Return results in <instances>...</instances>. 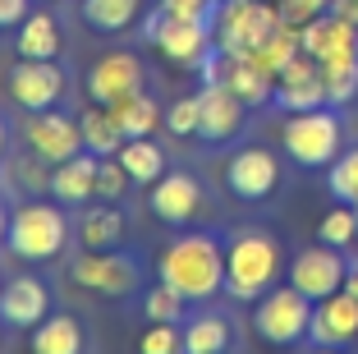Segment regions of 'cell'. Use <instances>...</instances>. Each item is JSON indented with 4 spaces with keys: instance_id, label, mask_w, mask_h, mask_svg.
<instances>
[{
    "instance_id": "obj_24",
    "label": "cell",
    "mask_w": 358,
    "mask_h": 354,
    "mask_svg": "<svg viewBox=\"0 0 358 354\" xmlns=\"http://www.w3.org/2000/svg\"><path fill=\"white\" fill-rule=\"evenodd\" d=\"M14 55H19V60H60L64 55V28H60L51 5L32 10L28 19L14 28Z\"/></svg>"
},
{
    "instance_id": "obj_11",
    "label": "cell",
    "mask_w": 358,
    "mask_h": 354,
    "mask_svg": "<svg viewBox=\"0 0 358 354\" xmlns=\"http://www.w3.org/2000/svg\"><path fill=\"white\" fill-rule=\"evenodd\" d=\"M5 93L23 115L55 111L69 102V69L60 60H14L5 74Z\"/></svg>"
},
{
    "instance_id": "obj_44",
    "label": "cell",
    "mask_w": 358,
    "mask_h": 354,
    "mask_svg": "<svg viewBox=\"0 0 358 354\" xmlns=\"http://www.w3.org/2000/svg\"><path fill=\"white\" fill-rule=\"evenodd\" d=\"M5 143H10V125H5V115H0V156H5Z\"/></svg>"
},
{
    "instance_id": "obj_2",
    "label": "cell",
    "mask_w": 358,
    "mask_h": 354,
    "mask_svg": "<svg viewBox=\"0 0 358 354\" xmlns=\"http://www.w3.org/2000/svg\"><path fill=\"white\" fill-rule=\"evenodd\" d=\"M157 276L175 285L189 304H211L225 294V235L216 230H179L161 249Z\"/></svg>"
},
{
    "instance_id": "obj_28",
    "label": "cell",
    "mask_w": 358,
    "mask_h": 354,
    "mask_svg": "<svg viewBox=\"0 0 358 354\" xmlns=\"http://www.w3.org/2000/svg\"><path fill=\"white\" fill-rule=\"evenodd\" d=\"M115 156H120V166L129 170V179H134L138 189H152L170 170V156L157 138H124V147H120Z\"/></svg>"
},
{
    "instance_id": "obj_45",
    "label": "cell",
    "mask_w": 358,
    "mask_h": 354,
    "mask_svg": "<svg viewBox=\"0 0 358 354\" xmlns=\"http://www.w3.org/2000/svg\"><path fill=\"white\" fill-rule=\"evenodd\" d=\"M32 5H55V0H32Z\"/></svg>"
},
{
    "instance_id": "obj_22",
    "label": "cell",
    "mask_w": 358,
    "mask_h": 354,
    "mask_svg": "<svg viewBox=\"0 0 358 354\" xmlns=\"http://www.w3.org/2000/svg\"><path fill=\"white\" fill-rule=\"evenodd\" d=\"M184 354H230L234 350V318L211 304H193L184 318Z\"/></svg>"
},
{
    "instance_id": "obj_31",
    "label": "cell",
    "mask_w": 358,
    "mask_h": 354,
    "mask_svg": "<svg viewBox=\"0 0 358 354\" xmlns=\"http://www.w3.org/2000/svg\"><path fill=\"white\" fill-rule=\"evenodd\" d=\"M253 55H257V64H262V69L280 74L285 64L294 60V55H303V28H299V23H285V19H280V28H275Z\"/></svg>"
},
{
    "instance_id": "obj_34",
    "label": "cell",
    "mask_w": 358,
    "mask_h": 354,
    "mask_svg": "<svg viewBox=\"0 0 358 354\" xmlns=\"http://www.w3.org/2000/svg\"><path fill=\"white\" fill-rule=\"evenodd\" d=\"M327 193L336 203H354L358 207V143L345 147V152L327 166Z\"/></svg>"
},
{
    "instance_id": "obj_35",
    "label": "cell",
    "mask_w": 358,
    "mask_h": 354,
    "mask_svg": "<svg viewBox=\"0 0 358 354\" xmlns=\"http://www.w3.org/2000/svg\"><path fill=\"white\" fill-rule=\"evenodd\" d=\"M166 134H175V138H198V125H202V102H198V93H184V97H175V102L166 106Z\"/></svg>"
},
{
    "instance_id": "obj_46",
    "label": "cell",
    "mask_w": 358,
    "mask_h": 354,
    "mask_svg": "<svg viewBox=\"0 0 358 354\" xmlns=\"http://www.w3.org/2000/svg\"><path fill=\"white\" fill-rule=\"evenodd\" d=\"M0 341H5V322H0Z\"/></svg>"
},
{
    "instance_id": "obj_19",
    "label": "cell",
    "mask_w": 358,
    "mask_h": 354,
    "mask_svg": "<svg viewBox=\"0 0 358 354\" xmlns=\"http://www.w3.org/2000/svg\"><path fill=\"white\" fill-rule=\"evenodd\" d=\"M275 111L294 115V111H313V106H327V83H322V64L313 55H294L275 74Z\"/></svg>"
},
{
    "instance_id": "obj_6",
    "label": "cell",
    "mask_w": 358,
    "mask_h": 354,
    "mask_svg": "<svg viewBox=\"0 0 358 354\" xmlns=\"http://www.w3.org/2000/svg\"><path fill=\"white\" fill-rule=\"evenodd\" d=\"M143 42H152L161 55H166L175 69L198 74L207 64V55L216 51V32H211L207 19H175L161 5H152L143 14Z\"/></svg>"
},
{
    "instance_id": "obj_42",
    "label": "cell",
    "mask_w": 358,
    "mask_h": 354,
    "mask_svg": "<svg viewBox=\"0 0 358 354\" xmlns=\"http://www.w3.org/2000/svg\"><path fill=\"white\" fill-rule=\"evenodd\" d=\"M345 290L349 294H358V253L349 258V276H345Z\"/></svg>"
},
{
    "instance_id": "obj_48",
    "label": "cell",
    "mask_w": 358,
    "mask_h": 354,
    "mask_svg": "<svg viewBox=\"0 0 358 354\" xmlns=\"http://www.w3.org/2000/svg\"><path fill=\"white\" fill-rule=\"evenodd\" d=\"M74 5H78V0H74Z\"/></svg>"
},
{
    "instance_id": "obj_23",
    "label": "cell",
    "mask_w": 358,
    "mask_h": 354,
    "mask_svg": "<svg viewBox=\"0 0 358 354\" xmlns=\"http://www.w3.org/2000/svg\"><path fill=\"white\" fill-rule=\"evenodd\" d=\"M96 166H101V156H92V152H78L69 161H60V166H51V189L46 193L69 212L87 207L96 198Z\"/></svg>"
},
{
    "instance_id": "obj_7",
    "label": "cell",
    "mask_w": 358,
    "mask_h": 354,
    "mask_svg": "<svg viewBox=\"0 0 358 354\" xmlns=\"http://www.w3.org/2000/svg\"><path fill=\"white\" fill-rule=\"evenodd\" d=\"M275 28H280V5L275 0H221L216 19H211L221 55H253Z\"/></svg>"
},
{
    "instance_id": "obj_1",
    "label": "cell",
    "mask_w": 358,
    "mask_h": 354,
    "mask_svg": "<svg viewBox=\"0 0 358 354\" xmlns=\"http://www.w3.org/2000/svg\"><path fill=\"white\" fill-rule=\"evenodd\" d=\"M289 276L285 262V240L271 226L243 221V226L225 230V294L234 304H257L266 290Z\"/></svg>"
},
{
    "instance_id": "obj_29",
    "label": "cell",
    "mask_w": 358,
    "mask_h": 354,
    "mask_svg": "<svg viewBox=\"0 0 358 354\" xmlns=\"http://www.w3.org/2000/svg\"><path fill=\"white\" fill-rule=\"evenodd\" d=\"M78 129H83V152H92V156H115L120 147H124V129H120V120L110 115V106H101V102L83 106Z\"/></svg>"
},
{
    "instance_id": "obj_36",
    "label": "cell",
    "mask_w": 358,
    "mask_h": 354,
    "mask_svg": "<svg viewBox=\"0 0 358 354\" xmlns=\"http://www.w3.org/2000/svg\"><path fill=\"white\" fill-rule=\"evenodd\" d=\"M138 354H184V327L179 322H148L138 336Z\"/></svg>"
},
{
    "instance_id": "obj_14",
    "label": "cell",
    "mask_w": 358,
    "mask_h": 354,
    "mask_svg": "<svg viewBox=\"0 0 358 354\" xmlns=\"http://www.w3.org/2000/svg\"><path fill=\"white\" fill-rule=\"evenodd\" d=\"M148 83H152V74H148V60H143L138 51H106V55H96V60L87 64V79H83L87 97L101 102V106H115L120 97L138 93V88H148Z\"/></svg>"
},
{
    "instance_id": "obj_39",
    "label": "cell",
    "mask_w": 358,
    "mask_h": 354,
    "mask_svg": "<svg viewBox=\"0 0 358 354\" xmlns=\"http://www.w3.org/2000/svg\"><path fill=\"white\" fill-rule=\"evenodd\" d=\"M157 5L175 19H216V0H157Z\"/></svg>"
},
{
    "instance_id": "obj_47",
    "label": "cell",
    "mask_w": 358,
    "mask_h": 354,
    "mask_svg": "<svg viewBox=\"0 0 358 354\" xmlns=\"http://www.w3.org/2000/svg\"><path fill=\"white\" fill-rule=\"evenodd\" d=\"M216 5H221V0H216Z\"/></svg>"
},
{
    "instance_id": "obj_37",
    "label": "cell",
    "mask_w": 358,
    "mask_h": 354,
    "mask_svg": "<svg viewBox=\"0 0 358 354\" xmlns=\"http://www.w3.org/2000/svg\"><path fill=\"white\" fill-rule=\"evenodd\" d=\"M129 184H134V179L120 166V156H101V166H96V198L101 203H124Z\"/></svg>"
},
{
    "instance_id": "obj_32",
    "label": "cell",
    "mask_w": 358,
    "mask_h": 354,
    "mask_svg": "<svg viewBox=\"0 0 358 354\" xmlns=\"http://www.w3.org/2000/svg\"><path fill=\"white\" fill-rule=\"evenodd\" d=\"M322 83H327V106L349 111V106L358 102V55L322 64Z\"/></svg>"
},
{
    "instance_id": "obj_27",
    "label": "cell",
    "mask_w": 358,
    "mask_h": 354,
    "mask_svg": "<svg viewBox=\"0 0 358 354\" xmlns=\"http://www.w3.org/2000/svg\"><path fill=\"white\" fill-rule=\"evenodd\" d=\"M110 115L120 120V129H124V138H152L157 134V125L166 120V106H161V97L148 88H138V93L120 97L115 106H110Z\"/></svg>"
},
{
    "instance_id": "obj_30",
    "label": "cell",
    "mask_w": 358,
    "mask_h": 354,
    "mask_svg": "<svg viewBox=\"0 0 358 354\" xmlns=\"http://www.w3.org/2000/svg\"><path fill=\"white\" fill-rule=\"evenodd\" d=\"M189 308H193V304L184 299L175 285H166L161 276L152 285H143V294H138V313H143V322H184Z\"/></svg>"
},
{
    "instance_id": "obj_3",
    "label": "cell",
    "mask_w": 358,
    "mask_h": 354,
    "mask_svg": "<svg viewBox=\"0 0 358 354\" xmlns=\"http://www.w3.org/2000/svg\"><path fill=\"white\" fill-rule=\"evenodd\" d=\"M74 240V221H69V207L46 198H28L10 212V235H5V249L19 262H55L64 258Z\"/></svg>"
},
{
    "instance_id": "obj_4",
    "label": "cell",
    "mask_w": 358,
    "mask_h": 354,
    "mask_svg": "<svg viewBox=\"0 0 358 354\" xmlns=\"http://www.w3.org/2000/svg\"><path fill=\"white\" fill-rule=\"evenodd\" d=\"M345 138H349V125H345V111H336V106L294 111V115H285V125H280V147L299 170H327L349 147Z\"/></svg>"
},
{
    "instance_id": "obj_41",
    "label": "cell",
    "mask_w": 358,
    "mask_h": 354,
    "mask_svg": "<svg viewBox=\"0 0 358 354\" xmlns=\"http://www.w3.org/2000/svg\"><path fill=\"white\" fill-rule=\"evenodd\" d=\"M10 203H5V198H0V249H5V235H10Z\"/></svg>"
},
{
    "instance_id": "obj_8",
    "label": "cell",
    "mask_w": 358,
    "mask_h": 354,
    "mask_svg": "<svg viewBox=\"0 0 358 354\" xmlns=\"http://www.w3.org/2000/svg\"><path fill=\"white\" fill-rule=\"evenodd\" d=\"M221 184H225V193H230L234 203H243V207H262V203H271L275 193H280L285 166H280V156H275L271 147L243 143V147H234V152L225 156Z\"/></svg>"
},
{
    "instance_id": "obj_15",
    "label": "cell",
    "mask_w": 358,
    "mask_h": 354,
    "mask_svg": "<svg viewBox=\"0 0 358 354\" xmlns=\"http://www.w3.org/2000/svg\"><path fill=\"white\" fill-rule=\"evenodd\" d=\"M345 276H349V258L345 249H331V244H308V249H299L294 258H289V285L294 290H303L308 299H327V294L345 290Z\"/></svg>"
},
{
    "instance_id": "obj_40",
    "label": "cell",
    "mask_w": 358,
    "mask_h": 354,
    "mask_svg": "<svg viewBox=\"0 0 358 354\" xmlns=\"http://www.w3.org/2000/svg\"><path fill=\"white\" fill-rule=\"evenodd\" d=\"M32 14V0H0V32H14Z\"/></svg>"
},
{
    "instance_id": "obj_25",
    "label": "cell",
    "mask_w": 358,
    "mask_h": 354,
    "mask_svg": "<svg viewBox=\"0 0 358 354\" xmlns=\"http://www.w3.org/2000/svg\"><path fill=\"white\" fill-rule=\"evenodd\" d=\"M32 354H87V327L74 313H46L28 332Z\"/></svg>"
},
{
    "instance_id": "obj_18",
    "label": "cell",
    "mask_w": 358,
    "mask_h": 354,
    "mask_svg": "<svg viewBox=\"0 0 358 354\" xmlns=\"http://www.w3.org/2000/svg\"><path fill=\"white\" fill-rule=\"evenodd\" d=\"M308 345H340L354 350L358 345V294L336 290L327 299L313 304V327H308Z\"/></svg>"
},
{
    "instance_id": "obj_20",
    "label": "cell",
    "mask_w": 358,
    "mask_h": 354,
    "mask_svg": "<svg viewBox=\"0 0 358 354\" xmlns=\"http://www.w3.org/2000/svg\"><path fill=\"white\" fill-rule=\"evenodd\" d=\"M303 51L313 55L317 64L349 60V55H358V23L345 19V14H336V10L317 14L313 23H303Z\"/></svg>"
},
{
    "instance_id": "obj_16",
    "label": "cell",
    "mask_w": 358,
    "mask_h": 354,
    "mask_svg": "<svg viewBox=\"0 0 358 354\" xmlns=\"http://www.w3.org/2000/svg\"><path fill=\"white\" fill-rule=\"evenodd\" d=\"M198 102H202L198 143L225 147V143H234V138H243V129H248V115H253V106H248V102H239V97H234L225 83H216V79L198 88Z\"/></svg>"
},
{
    "instance_id": "obj_10",
    "label": "cell",
    "mask_w": 358,
    "mask_h": 354,
    "mask_svg": "<svg viewBox=\"0 0 358 354\" xmlns=\"http://www.w3.org/2000/svg\"><path fill=\"white\" fill-rule=\"evenodd\" d=\"M207 207H211V193H207V184H202V175H193V170H184V166H170L148 193V212L170 230L198 226V221L207 217Z\"/></svg>"
},
{
    "instance_id": "obj_38",
    "label": "cell",
    "mask_w": 358,
    "mask_h": 354,
    "mask_svg": "<svg viewBox=\"0 0 358 354\" xmlns=\"http://www.w3.org/2000/svg\"><path fill=\"white\" fill-rule=\"evenodd\" d=\"M275 5H280V19L285 23H299V28H303V23H313L317 14L331 10V0H275Z\"/></svg>"
},
{
    "instance_id": "obj_5",
    "label": "cell",
    "mask_w": 358,
    "mask_h": 354,
    "mask_svg": "<svg viewBox=\"0 0 358 354\" xmlns=\"http://www.w3.org/2000/svg\"><path fill=\"white\" fill-rule=\"evenodd\" d=\"M69 281L87 294H101V299H129V294H143V285H148V258L129 244L78 249L69 262Z\"/></svg>"
},
{
    "instance_id": "obj_12",
    "label": "cell",
    "mask_w": 358,
    "mask_h": 354,
    "mask_svg": "<svg viewBox=\"0 0 358 354\" xmlns=\"http://www.w3.org/2000/svg\"><path fill=\"white\" fill-rule=\"evenodd\" d=\"M19 134H23V147H28V152H37L46 166H60V161H69V156L83 152V129H78V115L64 111V106L23 115V129H19Z\"/></svg>"
},
{
    "instance_id": "obj_43",
    "label": "cell",
    "mask_w": 358,
    "mask_h": 354,
    "mask_svg": "<svg viewBox=\"0 0 358 354\" xmlns=\"http://www.w3.org/2000/svg\"><path fill=\"white\" fill-rule=\"evenodd\" d=\"M308 354H349V350H340V345H308Z\"/></svg>"
},
{
    "instance_id": "obj_13",
    "label": "cell",
    "mask_w": 358,
    "mask_h": 354,
    "mask_svg": "<svg viewBox=\"0 0 358 354\" xmlns=\"http://www.w3.org/2000/svg\"><path fill=\"white\" fill-rule=\"evenodd\" d=\"M198 79H202V83H211V79L225 83L239 102L253 106V111H262V106L275 102V74L262 69L257 55H221V51H211L207 64L198 69Z\"/></svg>"
},
{
    "instance_id": "obj_17",
    "label": "cell",
    "mask_w": 358,
    "mask_h": 354,
    "mask_svg": "<svg viewBox=\"0 0 358 354\" xmlns=\"http://www.w3.org/2000/svg\"><path fill=\"white\" fill-rule=\"evenodd\" d=\"M46 313H55V299H51V285L37 271H19L10 281H0V322L5 327L32 332Z\"/></svg>"
},
{
    "instance_id": "obj_33",
    "label": "cell",
    "mask_w": 358,
    "mask_h": 354,
    "mask_svg": "<svg viewBox=\"0 0 358 354\" xmlns=\"http://www.w3.org/2000/svg\"><path fill=\"white\" fill-rule=\"evenodd\" d=\"M317 240L331 244V249H354L358 244V207L354 203H336V207L327 212V217L317 221Z\"/></svg>"
},
{
    "instance_id": "obj_21",
    "label": "cell",
    "mask_w": 358,
    "mask_h": 354,
    "mask_svg": "<svg viewBox=\"0 0 358 354\" xmlns=\"http://www.w3.org/2000/svg\"><path fill=\"white\" fill-rule=\"evenodd\" d=\"M129 240V217L120 203L92 198L87 207H78L74 217V244L78 249H120Z\"/></svg>"
},
{
    "instance_id": "obj_9",
    "label": "cell",
    "mask_w": 358,
    "mask_h": 354,
    "mask_svg": "<svg viewBox=\"0 0 358 354\" xmlns=\"http://www.w3.org/2000/svg\"><path fill=\"white\" fill-rule=\"evenodd\" d=\"M308 327H313V299L303 290H294L289 281H280L253 304V332L275 350L308 345Z\"/></svg>"
},
{
    "instance_id": "obj_26",
    "label": "cell",
    "mask_w": 358,
    "mask_h": 354,
    "mask_svg": "<svg viewBox=\"0 0 358 354\" xmlns=\"http://www.w3.org/2000/svg\"><path fill=\"white\" fill-rule=\"evenodd\" d=\"M148 14V0H78V19L101 37H120V32L138 28Z\"/></svg>"
}]
</instances>
